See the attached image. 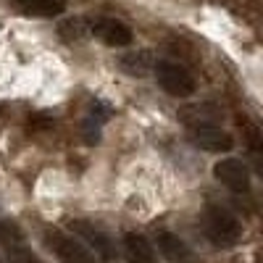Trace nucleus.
Instances as JSON below:
<instances>
[{"instance_id": "1", "label": "nucleus", "mask_w": 263, "mask_h": 263, "mask_svg": "<svg viewBox=\"0 0 263 263\" xmlns=\"http://www.w3.org/2000/svg\"><path fill=\"white\" fill-rule=\"evenodd\" d=\"M203 229H205V237L221 250L234 248L239 242V237H242V224H239L237 216L232 211H227L224 205H208L205 208Z\"/></svg>"}, {"instance_id": "2", "label": "nucleus", "mask_w": 263, "mask_h": 263, "mask_svg": "<svg viewBox=\"0 0 263 263\" xmlns=\"http://www.w3.org/2000/svg\"><path fill=\"white\" fill-rule=\"evenodd\" d=\"M69 234H74L79 242L95 255V260L100 258L103 263H114L116 260V242L111 239V234L103 232L100 227L84 221V218H71L69 221Z\"/></svg>"}, {"instance_id": "3", "label": "nucleus", "mask_w": 263, "mask_h": 263, "mask_svg": "<svg viewBox=\"0 0 263 263\" xmlns=\"http://www.w3.org/2000/svg\"><path fill=\"white\" fill-rule=\"evenodd\" d=\"M42 239H45V248L58 258V263H98L95 255L74 234L63 232V229H45Z\"/></svg>"}, {"instance_id": "4", "label": "nucleus", "mask_w": 263, "mask_h": 263, "mask_svg": "<svg viewBox=\"0 0 263 263\" xmlns=\"http://www.w3.org/2000/svg\"><path fill=\"white\" fill-rule=\"evenodd\" d=\"M153 69H156V79L163 90L174 98H190L195 95L197 84H195V77L190 74L187 66L182 63H174V61H158L153 63Z\"/></svg>"}, {"instance_id": "5", "label": "nucleus", "mask_w": 263, "mask_h": 263, "mask_svg": "<svg viewBox=\"0 0 263 263\" xmlns=\"http://www.w3.org/2000/svg\"><path fill=\"white\" fill-rule=\"evenodd\" d=\"M0 245H3L11 263H45L27 245L24 232H21L13 221H0Z\"/></svg>"}, {"instance_id": "6", "label": "nucleus", "mask_w": 263, "mask_h": 263, "mask_svg": "<svg viewBox=\"0 0 263 263\" xmlns=\"http://www.w3.org/2000/svg\"><path fill=\"white\" fill-rule=\"evenodd\" d=\"M190 142L195 147H200L205 153H229L234 147V137L229 132L218 129L213 124H197V126H190Z\"/></svg>"}, {"instance_id": "7", "label": "nucleus", "mask_w": 263, "mask_h": 263, "mask_svg": "<svg viewBox=\"0 0 263 263\" xmlns=\"http://www.w3.org/2000/svg\"><path fill=\"white\" fill-rule=\"evenodd\" d=\"M213 177L229 187L232 192H248L250 190V168L239 158H221L213 166Z\"/></svg>"}, {"instance_id": "8", "label": "nucleus", "mask_w": 263, "mask_h": 263, "mask_svg": "<svg viewBox=\"0 0 263 263\" xmlns=\"http://www.w3.org/2000/svg\"><path fill=\"white\" fill-rule=\"evenodd\" d=\"M90 32L103 40L108 48H129L132 40H135V34H132V29L124 24V21L119 18H98L95 24H90Z\"/></svg>"}, {"instance_id": "9", "label": "nucleus", "mask_w": 263, "mask_h": 263, "mask_svg": "<svg viewBox=\"0 0 263 263\" xmlns=\"http://www.w3.org/2000/svg\"><path fill=\"white\" fill-rule=\"evenodd\" d=\"M121 248H124L126 263H158L156 245L140 232H126L121 239Z\"/></svg>"}, {"instance_id": "10", "label": "nucleus", "mask_w": 263, "mask_h": 263, "mask_svg": "<svg viewBox=\"0 0 263 263\" xmlns=\"http://www.w3.org/2000/svg\"><path fill=\"white\" fill-rule=\"evenodd\" d=\"M156 245H158L161 255H163L168 263H197V260H195V253L187 248V242H184L182 237H177L174 232L161 229V232L156 234Z\"/></svg>"}, {"instance_id": "11", "label": "nucleus", "mask_w": 263, "mask_h": 263, "mask_svg": "<svg viewBox=\"0 0 263 263\" xmlns=\"http://www.w3.org/2000/svg\"><path fill=\"white\" fill-rule=\"evenodd\" d=\"M11 3L24 16H34V18H53L66 8L63 0H11Z\"/></svg>"}, {"instance_id": "12", "label": "nucleus", "mask_w": 263, "mask_h": 263, "mask_svg": "<svg viewBox=\"0 0 263 263\" xmlns=\"http://www.w3.org/2000/svg\"><path fill=\"white\" fill-rule=\"evenodd\" d=\"M150 58L147 53H129L121 58V69L129 74V77H145V71L150 69Z\"/></svg>"}]
</instances>
